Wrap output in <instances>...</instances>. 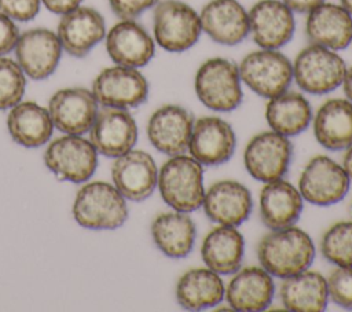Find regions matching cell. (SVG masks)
Wrapping results in <instances>:
<instances>
[{
  "mask_svg": "<svg viewBox=\"0 0 352 312\" xmlns=\"http://www.w3.org/2000/svg\"><path fill=\"white\" fill-rule=\"evenodd\" d=\"M261 267L276 278H289L308 269L315 257V245L311 236L294 227L271 230L257 246Z\"/></svg>",
  "mask_w": 352,
  "mask_h": 312,
  "instance_id": "1",
  "label": "cell"
},
{
  "mask_svg": "<svg viewBox=\"0 0 352 312\" xmlns=\"http://www.w3.org/2000/svg\"><path fill=\"white\" fill-rule=\"evenodd\" d=\"M157 186L162 199L173 210L190 213L204 203V169L191 155H172L161 166Z\"/></svg>",
  "mask_w": 352,
  "mask_h": 312,
  "instance_id": "2",
  "label": "cell"
},
{
  "mask_svg": "<svg viewBox=\"0 0 352 312\" xmlns=\"http://www.w3.org/2000/svg\"><path fill=\"white\" fill-rule=\"evenodd\" d=\"M74 220L89 230H116L128 219L125 198L106 181L84 184L73 203Z\"/></svg>",
  "mask_w": 352,
  "mask_h": 312,
  "instance_id": "3",
  "label": "cell"
},
{
  "mask_svg": "<svg viewBox=\"0 0 352 312\" xmlns=\"http://www.w3.org/2000/svg\"><path fill=\"white\" fill-rule=\"evenodd\" d=\"M194 88L199 102L214 111H232L242 103L238 65L226 58H209L197 70Z\"/></svg>",
  "mask_w": 352,
  "mask_h": 312,
  "instance_id": "4",
  "label": "cell"
},
{
  "mask_svg": "<svg viewBox=\"0 0 352 312\" xmlns=\"http://www.w3.org/2000/svg\"><path fill=\"white\" fill-rule=\"evenodd\" d=\"M155 43L168 52H184L195 45L202 33L199 14L182 0H161L154 5Z\"/></svg>",
  "mask_w": 352,
  "mask_h": 312,
  "instance_id": "5",
  "label": "cell"
},
{
  "mask_svg": "<svg viewBox=\"0 0 352 312\" xmlns=\"http://www.w3.org/2000/svg\"><path fill=\"white\" fill-rule=\"evenodd\" d=\"M346 71L337 51L311 44L302 48L293 62V80L308 93L323 95L342 84Z\"/></svg>",
  "mask_w": 352,
  "mask_h": 312,
  "instance_id": "6",
  "label": "cell"
},
{
  "mask_svg": "<svg viewBox=\"0 0 352 312\" xmlns=\"http://www.w3.org/2000/svg\"><path fill=\"white\" fill-rule=\"evenodd\" d=\"M238 69L242 82L267 99L287 91L293 82V63L278 49L252 51L243 56Z\"/></svg>",
  "mask_w": 352,
  "mask_h": 312,
  "instance_id": "7",
  "label": "cell"
},
{
  "mask_svg": "<svg viewBox=\"0 0 352 312\" xmlns=\"http://www.w3.org/2000/svg\"><path fill=\"white\" fill-rule=\"evenodd\" d=\"M47 168L60 180L87 181L98 165V151L80 135H66L51 142L44 154Z\"/></svg>",
  "mask_w": 352,
  "mask_h": 312,
  "instance_id": "8",
  "label": "cell"
},
{
  "mask_svg": "<svg viewBox=\"0 0 352 312\" xmlns=\"http://www.w3.org/2000/svg\"><path fill=\"white\" fill-rule=\"evenodd\" d=\"M290 140L275 132L265 131L253 136L245 147L243 162L248 173L263 183L282 179L292 159Z\"/></svg>",
  "mask_w": 352,
  "mask_h": 312,
  "instance_id": "9",
  "label": "cell"
},
{
  "mask_svg": "<svg viewBox=\"0 0 352 312\" xmlns=\"http://www.w3.org/2000/svg\"><path fill=\"white\" fill-rule=\"evenodd\" d=\"M91 92L102 106L131 109L147 100L148 82L138 69L116 65L95 77Z\"/></svg>",
  "mask_w": 352,
  "mask_h": 312,
  "instance_id": "10",
  "label": "cell"
},
{
  "mask_svg": "<svg viewBox=\"0 0 352 312\" xmlns=\"http://www.w3.org/2000/svg\"><path fill=\"white\" fill-rule=\"evenodd\" d=\"M349 176L342 165L326 155L314 157L301 172L298 191L302 199L318 206L340 202L349 190Z\"/></svg>",
  "mask_w": 352,
  "mask_h": 312,
  "instance_id": "11",
  "label": "cell"
},
{
  "mask_svg": "<svg viewBox=\"0 0 352 312\" xmlns=\"http://www.w3.org/2000/svg\"><path fill=\"white\" fill-rule=\"evenodd\" d=\"M249 34L260 48L279 49L294 34V12L282 0H258L248 11Z\"/></svg>",
  "mask_w": 352,
  "mask_h": 312,
  "instance_id": "12",
  "label": "cell"
},
{
  "mask_svg": "<svg viewBox=\"0 0 352 312\" xmlns=\"http://www.w3.org/2000/svg\"><path fill=\"white\" fill-rule=\"evenodd\" d=\"M138 140V126L126 109L103 106L89 129V142L99 154L117 158L132 150Z\"/></svg>",
  "mask_w": 352,
  "mask_h": 312,
  "instance_id": "13",
  "label": "cell"
},
{
  "mask_svg": "<svg viewBox=\"0 0 352 312\" xmlns=\"http://www.w3.org/2000/svg\"><path fill=\"white\" fill-rule=\"evenodd\" d=\"M236 136L232 126L220 117H202L194 122L188 142L190 155L204 166L226 164L234 154Z\"/></svg>",
  "mask_w": 352,
  "mask_h": 312,
  "instance_id": "14",
  "label": "cell"
},
{
  "mask_svg": "<svg viewBox=\"0 0 352 312\" xmlns=\"http://www.w3.org/2000/svg\"><path fill=\"white\" fill-rule=\"evenodd\" d=\"M14 49L18 65L33 80L50 77L56 70L62 55L56 33L45 27L29 29L19 34Z\"/></svg>",
  "mask_w": 352,
  "mask_h": 312,
  "instance_id": "15",
  "label": "cell"
},
{
  "mask_svg": "<svg viewBox=\"0 0 352 312\" xmlns=\"http://www.w3.org/2000/svg\"><path fill=\"white\" fill-rule=\"evenodd\" d=\"M48 113L52 124L60 132L82 135L91 129L95 121L98 102L87 88H63L51 96Z\"/></svg>",
  "mask_w": 352,
  "mask_h": 312,
  "instance_id": "16",
  "label": "cell"
},
{
  "mask_svg": "<svg viewBox=\"0 0 352 312\" xmlns=\"http://www.w3.org/2000/svg\"><path fill=\"white\" fill-rule=\"evenodd\" d=\"M194 126L191 113L179 104L158 107L147 122L150 143L166 155H179L188 148Z\"/></svg>",
  "mask_w": 352,
  "mask_h": 312,
  "instance_id": "17",
  "label": "cell"
},
{
  "mask_svg": "<svg viewBox=\"0 0 352 312\" xmlns=\"http://www.w3.org/2000/svg\"><path fill=\"white\" fill-rule=\"evenodd\" d=\"M114 187L129 201L148 198L157 187L158 169L153 157L143 150H129L111 165Z\"/></svg>",
  "mask_w": 352,
  "mask_h": 312,
  "instance_id": "18",
  "label": "cell"
},
{
  "mask_svg": "<svg viewBox=\"0 0 352 312\" xmlns=\"http://www.w3.org/2000/svg\"><path fill=\"white\" fill-rule=\"evenodd\" d=\"M56 36L63 51L70 56L82 58L106 37V23L95 8L78 5L62 15Z\"/></svg>",
  "mask_w": 352,
  "mask_h": 312,
  "instance_id": "19",
  "label": "cell"
},
{
  "mask_svg": "<svg viewBox=\"0 0 352 312\" xmlns=\"http://www.w3.org/2000/svg\"><path fill=\"white\" fill-rule=\"evenodd\" d=\"M106 51L116 65L139 69L153 59L155 43L135 19H121L106 34Z\"/></svg>",
  "mask_w": 352,
  "mask_h": 312,
  "instance_id": "20",
  "label": "cell"
},
{
  "mask_svg": "<svg viewBox=\"0 0 352 312\" xmlns=\"http://www.w3.org/2000/svg\"><path fill=\"white\" fill-rule=\"evenodd\" d=\"M202 32L221 45H236L249 36V15L238 0H210L201 12Z\"/></svg>",
  "mask_w": 352,
  "mask_h": 312,
  "instance_id": "21",
  "label": "cell"
},
{
  "mask_svg": "<svg viewBox=\"0 0 352 312\" xmlns=\"http://www.w3.org/2000/svg\"><path fill=\"white\" fill-rule=\"evenodd\" d=\"M202 206L205 214L213 223L236 227L249 219L253 199L249 188L242 183L220 180L205 191Z\"/></svg>",
  "mask_w": 352,
  "mask_h": 312,
  "instance_id": "22",
  "label": "cell"
},
{
  "mask_svg": "<svg viewBox=\"0 0 352 312\" xmlns=\"http://www.w3.org/2000/svg\"><path fill=\"white\" fill-rule=\"evenodd\" d=\"M305 33L311 44L344 49L352 43V15L341 4L323 1L308 12Z\"/></svg>",
  "mask_w": 352,
  "mask_h": 312,
  "instance_id": "23",
  "label": "cell"
},
{
  "mask_svg": "<svg viewBox=\"0 0 352 312\" xmlns=\"http://www.w3.org/2000/svg\"><path fill=\"white\" fill-rule=\"evenodd\" d=\"M274 291L271 274L263 267H246L234 274L224 297L234 311L257 312L271 305Z\"/></svg>",
  "mask_w": 352,
  "mask_h": 312,
  "instance_id": "24",
  "label": "cell"
},
{
  "mask_svg": "<svg viewBox=\"0 0 352 312\" xmlns=\"http://www.w3.org/2000/svg\"><path fill=\"white\" fill-rule=\"evenodd\" d=\"M300 191L286 180L278 179L264 184L260 192V217L270 230L294 225L302 212Z\"/></svg>",
  "mask_w": 352,
  "mask_h": 312,
  "instance_id": "25",
  "label": "cell"
},
{
  "mask_svg": "<svg viewBox=\"0 0 352 312\" xmlns=\"http://www.w3.org/2000/svg\"><path fill=\"white\" fill-rule=\"evenodd\" d=\"M314 135L327 150L352 146V102L341 98L326 100L314 117Z\"/></svg>",
  "mask_w": 352,
  "mask_h": 312,
  "instance_id": "26",
  "label": "cell"
},
{
  "mask_svg": "<svg viewBox=\"0 0 352 312\" xmlns=\"http://www.w3.org/2000/svg\"><path fill=\"white\" fill-rule=\"evenodd\" d=\"M245 241L232 225H219L204 239L201 256L205 265L219 275L235 274L243 260Z\"/></svg>",
  "mask_w": 352,
  "mask_h": 312,
  "instance_id": "27",
  "label": "cell"
},
{
  "mask_svg": "<svg viewBox=\"0 0 352 312\" xmlns=\"http://www.w3.org/2000/svg\"><path fill=\"white\" fill-rule=\"evenodd\" d=\"M197 228L186 212L158 214L151 224V236L157 247L170 258L188 256L195 243Z\"/></svg>",
  "mask_w": 352,
  "mask_h": 312,
  "instance_id": "28",
  "label": "cell"
},
{
  "mask_svg": "<svg viewBox=\"0 0 352 312\" xmlns=\"http://www.w3.org/2000/svg\"><path fill=\"white\" fill-rule=\"evenodd\" d=\"M226 296L220 275L209 268H194L184 272L176 285V300L188 311H201L219 305Z\"/></svg>",
  "mask_w": 352,
  "mask_h": 312,
  "instance_id": "29",
  "label": "cell"
},
{
  "mask_svg": "<svg viewBox=\"0 0 352 312\" xmlns=\"http://www.w3.org/2000/svg\"><path fill=\"white\" fill-rule=\"evenodd\" d=\"M280 300L286 309L294 312H320L326 309L329 293L326 278L316 271H302L285 278Z\"/></svg>",
  "mask_w": 352,
  "mask_h": 312,
  "instance_id": "30",
  "label": "cell"
},
{
  "mask_svg": "<svg viewBox=\"0 0 352 312\" xmlns=\"http://www.w3.org/2000/svg\"><path fill=\"white\" fill-rule=\"evenodd\" d=\"M7 128L15 143L40 147L50 140L54 124L48 110L38 103L19 102L8 113Z\"/></svg>",
  "mask_w": 352,
  "mask_h": 312,
  "instance_id": "31",
  "label": "cell"
},
{
  "mask_svg": "<svg viewBox=\"0 0 352 312\" xmlns=\"http://www.w3.org/2000/svg\"><path fill=\"white\" fill-rule=\"evenodd\" d=\"M265 118L272 131L289 137L308 128L312 120V110L302 93L287 89L268 99Z\"/></svg>",
  "mask_w": 352,
  "mask_h": 312,
  "instance_id": "32",
  "label": "cell"
},
{
  "mask_svg": "<svg viewBox=\"0 0 352 312\" xmlns=\"http://www.w3.org/2000/svg\"><path fill=\"white\" fill-rule=\"evenodd\" d=\"M322 256L337 267H352V221H338L323 235Z\"/></svg>",
  "mask_w": 352,
  "mask_h": 312,
  "instance_id": "33",
  "label": "cell"
},
{
  "mask_svg": "<svg viewBox=\"0 0 352 312\" xmlns=\"http://www.w3.org/2000/svg\"><path fill=\"white\" fill-rule=\"evenodd\" d=\"M25 76L18 62L0 56V110L11 109L22 100L26 88Z\"/></svg>",
  "mask_w": 352,
  "mask_h": 312,
  "instance_id": "34",
  "label": "cell"
},
{
  "mask_svg": "<svg viewBox=\"0 0 352 312\" xmlns=\"http://www.w3.org/2000/svg\"><path fill=\"white\" fill-rule=\"evenodd\" d=\"M326 280L329 298L344 309H352V267L336 268Z\"/></svg>",
  "mask_w": 352,
  "mask_h": 312,
  "instance_id": "35",
  "label": "cell"
},
{
  "mask_svg": "<svg viewBox=\"0 0 352 312\" xmlns=\"http://www.w3.org/2000/svg\"><path fill=\"white\" fill-rule=\"evenodd\" d=\"M41 0H0V11L14 21H32L40 11Z\"/></svg>",
  "mask_w": 352,
  "mask_h": 312,
  "instance_id": "36",
  "label": "cell"
},
{
  "mask_svg": "<svg viewBox=\"0 0 352 312\" xmlns=\"http://www.w3.org/2000/svg\"><path fill=\"white\" fill-rule=\"evenodd\" d=\"M157 3L158 0H109L111 11L120 19H135Z\"/></svg>",
  "mask_w": 352,
  "mask_h": 312,
  "instance_id": "37",
  "label": "cell"
},
{
  "mask_svg": "<svg viewBox=\"0 0 352 312\" xmlns=\"http://www.w3.org/2000/svg\"><path fill=\"white\" fill-rule=\"evenodd\" d=\"M19 38V29L14 23V19L0 11V56L11 52Z\"/></svg>",
  "mask_w": 352,
  "mask_h": 312,
  "instance_id": "38",
  "label": "cell"
},
{
  "mask_svg": "<svg viewBox=\"0 0 352 312\" xmlns=\"http://www.w3.org/2000/svg\"><path fill=\"white\" fill-rule=\"evenodd\" d=\"M82 0H41V3L44 4V7L54 12V14H59L63 15L72 10H74L76 7H78L81 4Z\"/></svg>",
  "mask_w": 352,
  "mask_h": 312,
  "instance_id": "39",
  "label": "cell"
},
{
  "mask_svg": "<svg viewBox=\"0 0 352 312\" xmlns=\"http://www.w3.org/2000/svg\"><path fill=\"white\" fill-rule=\"evenodd\" d=\"M293 12L308 14L311 10L318 7L326 0H282Z\"/></svg>",
  "mask_w": 352,
  "mask_h": 312,
  "instance_id": "40",
  "label": "cell"
},
{
  "mask_svg": "<svg viewBox=\"0 0 352 312\" xmlns=\"http://www.w3.org/2000/svg\"><path fill=\"white\" fill-rule=\"evenodd\" d=\"M341 85L344 88V93H345L346 99H349L352 102V66L349 69H346Z\"/></svg>",
  "mask_w": 352,
  "mask_h": 312,
  "instance_id": "41",
  "label": "cell"
},
{
  "mask_svg": "<svg viewBox=\"0 0 352 312\" xmlns=\"http://www.w3.org/2000/svg\"><path fill=\"white\" fill-rule=\"evenodd\" d=\"M342 168L345 169L349 179H352V146H349L342 158Z\"/></svg>",
  "mask_w": 352,
  "mask_h": 312,
  "instance_id": "42",
  "label": "cell"
},
{
  "mask_svg": "<svg viewBox=\"0 0 352 312\" xmlns=\"http://www.w3.org/2000/svg\"><path fill=\"white\" fill-rule=\"evenodd\" d=\"M340 4L352 15V0H340Z\"/></svg>",
  "mask_w": 352,
  "mask_h": 312,
  "instance_id": "43",
  "label": "cell"
}]
</instances>
